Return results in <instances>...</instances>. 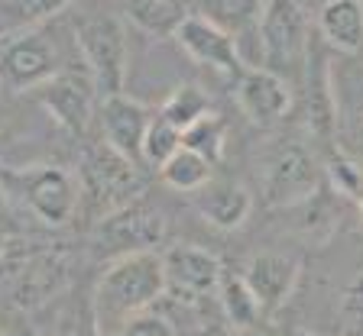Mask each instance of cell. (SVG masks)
<instances>
[{
    "mask_svg": "<svg viewBox=\"0 0 363 336\" xmlns=\"http://www.w3.org/2000/svg\"><path fill=\"white\" fill-rule=\"evenodd\" d=\"M162 294H166V269L156 249L113 255L91 291L94 336H117L130 317L150 311Z\"/></svg>",
    "mask_w": 363,
    "mask_h": 336,
    "instance_id": "obj_1",
    "label": "cell"
},
{
    "mask_svg": "<svg viewBox=\"0 0 363 336\" xmlns=\"http://www.w3.org/2000/svg\"><path fill=\"white\" fill-rule=\"evenodd\" d=\"M253 36H257L259 49V68H269L286 81L292 75L302 78L311 39L305 13L295 0H263L257 20H253Z\"/></svg>",
    "mask_w": 363,
    "mask_h": 336,
    "instance_id": "obj_2",
    "label": "cell"
},
{
    "mask_svg": "<svg viewBox=\"0 0 363 336\" xmlns=\"http://www.w3.org/2000/svg\"><path fill=\"white\" fill-rule=\"evenodd\" d=\"M325 172L308 146L295 139H279L259 158V191L269 207H295L321 191Z\"/></svg>",
    "mask_w": 363,
    "mask_h": 336,
    "instance_id": "obj_3",
    "label": "cell"
},
{
    "mask_svg": "<svg viewBox=\"0 0 363 336\" xmlns=\"http://www.w3.org/2000/svg\"><path fill=\"white\" fill-rule=\"evenodd\" d=\"M75 42L78 52H82L84 71L94 81L98 98L121 94L130 65V45L123 23L111 13L84 16V20L75 23Z\"/></svg>",
    "mask_w": 363,
    "mask_h": 336,
    "instance_id": "obj_4",
    "label": "cell"
},
{
    "mask_svg": "<svg viewBox=\"0 0 363 336\" xmlns=\"http://www.w3.org/2000/svg\"><path fill=\"white\" fill-rule=\"evenodd\" d=\"M59 71V49L43 23L10 26L7 33H0V88L36 91Z\"/></svg>",
    "mask_w": 363,
    "mask_h": 336,
    "instance_id": "obj_5",
    "label": "cell"
},
{
    "mask_svg": "<svg viewBox=\"0 0 363 336\" xmlns=\"http://www.w3.org/2000/svg\"><path fill=\"white\" fill-rule=\"evenodd\" d=\"M7 185L45 226H65L82 207V178L65 165H33L10 172Z\"/></svg>",
    "mask_w": 363,
    "mask_h": 336,
    "instance_id": "obj_6",
    "label": "cell"
},
{
    "mask_svg": "<svg viewBox=\"0 0 363 336\" xmlns=\"http://www.w3.org/2000/svg\"><path fill=\"white\" fill-rule=\"evenodd\" d=\"M78 178H82V197H91V204L101 210V217L143 195V175L136 162L111 149L107 142H98L84 152Z\"/></svg>",
    "mask_w": 363,
    "mask_h": 336,
    "instance_id": "obj_7",
    "label": "cell"
},
{
    "mask_svg": "<svg viewBox=\"0 0 363 336\" xmlns=\"http://www.w3.org/2000/svg\"><path fill=\"white\" fill-rule=\"evenodd\" d=\"M68 284V255L59 249H36L13 262L7 278V298L20 311L49 304Z\"/></svg>",
    "mask_w": 363,
    "mask_h": 336,
    "instance_id": "obj_8",
    "label": "cell"
},
{
    "mask_svg": "<svg viewBox=\"0 0 363 336\" xmlns=\"http://www.w3.org/2000/svg\"><path fill=\"white\" fill-rule=\"evenodd\" d=\"M162 236H166V217L156 207L143 204L140 197L104 214L98 220V230H94L98 246H104L113 255L152 249L162 243Z\"/></svg>",
    "mask_w": 363,
    "mask_h": 336,
    "instance_id": "obj_9",
    "label": "cell"
},
{
    "mask_svg": "<svg viewBox=\"0 0 363 336\" xmlns=\"http://www.w3.org/2000/svg\"><path fill=\"white\" fill-rule=\"evenodd\" d=\"M33 94L43 104V110L68 136L88 133V123L94 117V104H98V91H94L91 75H84V71H59L55 78L39 84Z\"/></svg>",
    "mask_w": 363,
    "mask_h": 336,
    "instance_id": "obj_10",
    "label": "cell"
},
{
    "mask_svg": "<svg viewBox=\"0 0 363 336\" xmlns=\"http://www.w3.org/2000/svg\"><path fill=\"white\" fill-rule=\"evenodd\" d=\"M172 39L179 42V49L189 55L198 65H208L214 71L224 75H240L243 59H240V45L230 30H224L220 23H214L211 16H185L179 23V30L172 33Z\"/></svg>",
    "mask_w": 363,
    "mask_h": 336,
    "instance_id": "obj_11",
    "label": "cell"
},
{
    "mask_svg": "<svg viewBox=\"0 0 363 336\" xmlns=\"http://www.w3.org/2000/svg\"><path fill=\"white\" fill-rule=\"evenodd\" d=\"M162 269H166V291L179 294L182 301H201L218 294V284L224 278V262L214 253L191 243L162 253Z\"/></svg>",
    "mask_w": 363,
    "mask_h": 336,
    "instance_id": "obj_12",
    "label": "cell"
},
{
    "mask_svg": "<svg viewBox=\"0 0 363 336\" xmlns=\"http://www.w3.org/2000/svg\"><path fill=\"white\" fill-rule=\"evenodd\" d=\"M237 107L259 129L276 127L295 107L292 84L269 68H243L237 75Z\"/></svg>",
    "mask_w": 363,
    "mask_h": 336,
    "instance_id": "obj_13",
    "label": "cell"
},
{
    "mask_svg": "<svg viewBox=\"0 0 363 336\" xmlns=\"http://www.w3.org/2000/svg\"><path fill=\"white\" fill-rule=\"evenodd\" d=\"M302 110L305 123L318 139H334L337 129V104H334L331 88V62L325 59V42L308 45L302 68Z\"/></svg>",
    "mask_w": 363,
    "mask_h": 336,
    "instance_id": "obj_14",
    "label": "cell"
},
{
    "mask_svg": "<svg viewBox=\"0 0 363 336\" xmlns=\"http://www.w3.org/2000/svg\"><path fill=\"white\" fill-rule=\"evenodd\" d=\"M240 275L269 314V311H279L295 294V288L302 282V259L292 253H257L250 255L247 269Z\"/></svg>",
    "mask_w": 363,
    "mask_h": 336,
    "instance_id": "obj_15",
    "label": "cell"
},
{
    "mask_svg": "<svg viewBox=\"0 0 363 336\" xmlns=\"http://www.w3.org/2000/svg\"><path fill=\"white\" fill-rule=\"evenodd\" d=\"M98 117L101 129H104V142L111 149H117L121 156L140 162V149H143V136L150 127V107L140 100L127 98V94H107L98 100Z\"/></svg>",
    "mask_w": 363,
    "mask_h": 336,
    "instance_id": "obj_16",
    "label": "cell"
},
{
    "mask_svg": "<svg viewBox=\"0 0 363 336\" xmlns=\"http://www.w3.org/2000/svg\"><path fill=\"white\" fill-rule=\"evenodd\" d=\"M195 210L204 220L218 230H240L250 220V210H253V195L240 181L220 178V181H208L204 187L195 191Z\"/></svg>",
    "mask_w": 363,
    "mask_h": 336,
    "instance_id": "obj_17",
    "label": "cell"
},
{
    "mask_svg": "<svg viewBox=\"0 0 363 336\" xmlns=\"http://www.w3.org/2000/svg\"><path fill=\"white\" fill-rule=\"evenodd\" d=\"M318 36L344 55L363 52V0H325L318 10Z\"/></svg>",
    "mask_w": 363,
    "mask_h": 336,
    "instance_id": "obj_18",
    "label": "cell"
},
{
    "mask_svg": "<svg viewBox=\"0 0 363 336\" xmlns=\"http://www.w3.org/2000/svg\"><path fill=\"white\" fill-rule=\"evenodd\" d=\"M218 304H220V314H224L227 327L230 330H250L257 327L259 317L266 314L263 304L257 301V294L250 291V284L243 282L240 272H227L224 269V278L218 284Z\"/></svg>",
    "mask_w": 363,
    "mask_h": 336,
    "instance_id": "obj_19",
    "label": "cell"
},
{
    "mask_svg": "<svg viewBox=\"0 0 363 336\" xmlns=\"http://www.w3.org/2000/svg\"><path fill=\"white\" fill-rule=\"evenodd\" d=\"M159 178L166 181L172 191H182V195H195L198 187H204L208 181L214 178V165L208 162L204 156L185 149L182 146L172 158H169L162 168H159Z\"/></svg>",
    "mask_w": 363,
    "mask_h": 336,
    "instance_id": "obj_20",
    "label": "cell"
},
{
    "mask_svg": "<svg viewBox=\"0 0 363 336\" xmlns=\"http://www.w3.org/2000/svg\"><path fill=\"white\" fill-rule=\"evenodd\" d=\"M127 16L150 36H172L189 13L179 0H127Z\"/></svg>",
    "mask_w": 363,
    "mask_h": 336,
    "instance_id": "obj_21",
    "label": "cell"
},
{
    "mask_svg": "<svg viewBox=\"0 0 363 336\" xmlns=\"http://www.w3.org/2000/svg\"><path fill=\"white\" fill-rule=\"evenodd\" d=\"M182 146L198 156H204L211 165H218L224 158L227 146V127L218 113H204L201 120H195L189 129H182Z\"/></svg>",
    "mask_w": 363,
    "mask_h": 336,
    "instance_id": "obj_22",
    "label": "cell"
},
{
    "mask_svg": "<svg viewBox=\"0 0 363 336\" xmlns=\"http://www.w3.org/2000/svg\"><path fill=\"white\" fill-rule=\"evenodd\" d=\"M204 113H211V100H208V94H204L198 84H182V88H175L172 94H169V100L162 104V110H159V117H166L172 127L179 129H189L195 120H201Z\"/></svg>",
    "mask_w": 363,
    "mask_h": 336,
    "instance_id": "obj_23",
    "label": "cell"
},
{
    "mask_svg": "<svg viewBox=\"0 0 363 336\" xmlns=\"http://www.w3.org/2000/svg\"><path fill=\"white\" fill-rule=\"evenodd\" d=\"M182 149V129L172 127L166 117H152L143 136V149H140V162H146L150 168H162L175 152Z\"/></svg>",
    "mask_w": 363,
    "mask_h": 336,
    "instance_id": "obj_24",
    "label": "cell"
},
{
    "mask_svg": "<svg viewBox=\"0 0 363 336\" xmlns=\"http://www.w3.org/2000/svg\"><path fill=\"white\" fill-rule=\"evenodd\" d=\"M325 178L331 185V191L337 197H350V201H360L363 197V168L354 156H347L344 149L334 146L328 152V162H325Z\"/></svg>",
    "mask_w": 363,
    "mask_h": 336,
    "instance_id": "obj_25",
    "label": "cell"
},
{
    "mask_svg": "<svg viewBox=\"0 0 363 336\" xmlns=\"http://www.w3.org/2000/svg\"><path fill=\"white\" fill-rule=\"evenodd\" d=\"M295 210H302V224H298V230H302L305 236L315 239V243L331 239L334 226H337V207H334L331 201H325V197H321V191H318V195H311L308 201L295 204Z\"/></svg>",
    "mask_w": 363,
    "mask_h": 336,
    "instance_id": "obj_26",
    "label": "cell"
},
{
    "mask_svg": "<svg viewBox=\"0 0 363 336\" xmlns=\"http://www.w3.org/2000/svg\"><path fill=\"white\" fill-rule=\"evenodd\" d=\"M72 0H4L0 4V13L10 26H36L59 16Z\"/></svg>",
    "mask_w": 363,
    "mask_h": 336,
    "instance_id": "obj_27",
    "label": "cell"
},
{
    "mask_svg": "<svg viewBox=\"0 0 363 336\" xmlns=\"http://www.w3.org/2000/svg\"><path fill=\"white\" fill-rule=\"evenodd\" d=\"M263 0H204V16H211L214 23H220L224 30H247L253 26L259 13Z\"/></svg>",
    "mask_w": 363,
    "mask_h": 336,
    "instance_id": "obj_28",
    "label": "cell"
},
{
    "mask_svg": "<svg viewBox=\"0 0 363 336\" xmlns=\"http://www.w3.org/2000/svg\"><path fill=\"white\" fill-rule=\"evenodd\" d=\"M117 336H175V323L166 314H156V311H143V314L130 317L123 323V330Z\"/></svg>",
    "mask_w": 363,
    "mask_h": 336,
    "instance_id": "obj_29",
    "label": "cell"
},
{
    "mask_svg": "<svg viewBox=\"0 0 363 336\" xmlns=\"http://www.w3.org/2000/svg\"><path fill=\"white\" fill-rule=\"evenodd\" d=\"M0 233H10V236L20 233V217H16V210H13L10 185L4 178H0Z\"/></svg>",
    "mask_w": 363,
    "mask_h": 336,
    "instance_id": "obj_30",
    "label": "cell"
},
{
    "mask_svg": "<svg viewBox=\"0 0 363 336\" xmlns=\"http://www.w3.org/2000/svg\"><path fill=\"white\" fill-rule=\"evenodd\" d=\"M344 304L354 311V317H360V320H363V269H360V275H357V282L350 284V291H347V298H344Z\"/></svg>",
    "mask_w": 363,
    "mask_h": 336,
    "instance_id": "obj_31",
    "label": "cell"
},
{
    "mask_svg": "<svg viewBox=\"0 0 363 336\" xmlns=\"http://www.w3.org/2000/svg\"><path fill=\"white\" fill-rule=\"evenodd\" d=\"M10 246H13V236H10V233H0V259H7Z\"/></svg>",
    "mask_w": 363,
    "mask_h": 336,
    "instance_id": "obj_32",
    "label": "cell"
},
{
    "mask_svg": "<svg viewBox=\"0 0 363 336\" xmlns=\"http://www.w3.org/2000/svg\"><path fill=\"white\" fill-rule=\"evenodd\" d=\"M357 146H360V152H363V113H360V120H357Z\"/></svg>",
    "mask_w": 363,
    "mask_h": 336,
    "instance_id": "obj_33",
    "label": "cell"
},
{
    "mask_svg": "<svg viewBox=\"0 0 363 336\" xmlns=\"http://www.w3.org/2000/svg\"><path fill=\"white\" fill-rule=\"evenodd\" d=\"M7 175H10V168H7V165H4V158H0V178L7 181Z\"/></svg>",
    "mask_w": 363,
    "mask_h": 336,
    "instance_id": "obj_34",
    "label": "cell"
},
{
    "mask_svg": "<svg viewBox=\"0 0 363 336\" xmlns=\"http://www.w3.org/2000/svg\"><path fill=\"white\" fill-rule=\"evenodd\" d=\"M289 336H318V333H311V330H295V333H289Z\"/></svg>",
    "mask_w": 363,
    "mask_h": 336,
    "instance_id": "obj_35",
    "label": "cell"
},
{
    "mask_svg": "<svg viewBox=\"0 0 363 336\" xmlns=\"http://www.w3.org/2000/svg\"><path fill=\"white\" fill-rule=\"evenodd\" d=\"M16 336H43V333H36V330H20Z\"/></svg>",
    "mask_w": 363,
    "mask_h": 336,
    "instance_id": "obj_36",
    "label": "cell"
},
{
    "mask_svg": "<svg viewBox=\"0 0 363 336\" xmlns=\"http://www.w3.org/2000/svg\"><path fill=\"white\" fill-rule=\"evenodd\" d=\"M357 210H360V220H363V197H360V201H357Z\"/></svg>",
    "mask_w": 363,
    "mask_h": 336,
    "instance_id": "obj_37",
    "label": "cell"
},
{
    "mask_svg": "<svg viewBox=\"0 0 363 336\" xmlns=\"http://www.w3.org/2000/svg\"><path fill=\"white\" fill-rule=\"evenodd\" d=\"M0 336H4V333H0Z\"/></svg>",
    "mask_w": 363,
    "mask_h": 336,
    "instance_id": "obj_38",
    "label": "cell"
}]
</instances>
